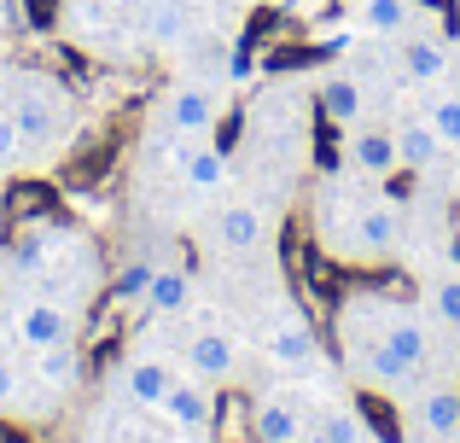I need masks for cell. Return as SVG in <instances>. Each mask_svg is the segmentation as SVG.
<instances>
[{
    "label": "cell",
    "mask_w": 460,
    "mask_h": 443,
    "mask_svg": "<svg viewBox=\"0 0 460 443\" xmlns=\"http://www.w3.org/2000/svg\"><path fill=\"white\" fill-rule=\"evenodd\" d=\"M12 332H18L23 350H47V344L76 339V315H70L58 297H23L18 315H12Z\"/></svg>",
    "instance_id": "ba28073f"
},
{
    "label": "cell",
    "mask_w": 460,
    "mask_h": 443,
    "mask_svg": "<svg viewBox=\"0 0 460 443\" xmlns=\"http://www.w3.org/2000/svg\"><path fill=\"white\" fill-rule=\"evenodd\" d=\"M239 368H245V356H239V339L222 327H204L187 339V374L210 379V385H234Z\"/></svg>",
    "instance_id": "9c48e42d"
},
{
    "label": "cell",
    "mask_w": 460,
    "mask_h": 443,
    "mask_svg": "<svg viewBox=\"0 0 460 443\" xmlns=\"http://www.w3.org/2000/svg\"><path fill=\"white\" fill-rule=\"evenodd\" d=\"M396 152H402V170H438L449 146L438 140V128L426 117H402L396 123Z\"/></svg>",
    "instance_id": "ffe728a7"
},
{
    "label": "cell",
    "mask_w": 460,
    "mask_h": 443,
    "mask_svg": "<svg viewBox=\"0 0 460 443\" xmlns=\"http://www.w3.org/2000/svg\"><path fill=\"white\" fill-rule=\"evenodd\" d=\"M314 100H321L326 123L349 128V123H361V111H367V82H361L356 70H326V76L314 82Z\"/></svg>",
    "instance_id": "4fadbf2b"
},
{
    "label": "cell",
    "mask_w": 460,
    "mask_h": 443,
    "mask_svg": "<svg viewBox=\"0 0 460 443\" xmlns=\"http://www.w3.org/2000/svg\"><path fill=\"white\" fill-rule=\"evenodd\" d=\"M314 432L321 438H332V443H373V432H367V421H361L349 403H326L321 414H314Z\"/></svg>",
    "instance_id": "cb8c5ba5"
},
{
    "label": "cell",
    "mask_w": 460,
    "mask_h": 443,
    "mask_svg": "<svg viewBox=\"0 0 460 443\" xmlns=\"http://www.w3.org/2000/svg\"><path fill=\"white\" fill-rule=\"evenodd\" d=\"M175 175L192 187V193H222V187H227V158H222V146H210V140H187Z\"/></svg>",
    "instance_id": "d6986e66"
},
{
    "label": "cell",
    "mask_w": 460,
    "mask_h": 443,
    "mask_svg": "<svg viewBox=\"0 0 460 443\" xmlns=\"http://www.w3.org/2000/svg\"><path fill=\"white\" fill-rule=\"evenodd\" d=\"M23 158V135H18V117H12V105H0V170H12V164Z\"/></svg>",
    "instance_id": "484cf974"
},
{
    "label": "cell",
    "mask_w": 460,
    "mask_h": 443,
    "mask_svg": "<svg viewBox=\"0 0 460 443\" xmlns=\"http://www.w3.org/2000/svg\"><path fill=\"white\" fill-rule=\"evenodd\" d=\"M169 379H175V368H169L164 356H128V362L117 368V397H123L128 409H157Z\"/></svg>",
    "instance_id": "8fae6325"
},
{
    "label": "cell",
    "mask_w": 460,
    "mask_h": 443,
    "mask_svg": "<svg viewBox=\"0 0 460 443\" xmlns=\"http://www.w3.org/2000/svg\"><path fill=\"white\" fill-rule=\"evenodd\" d=\"M338 350H344V368L361 379V385L408 391V385L420 379V368H414V362H402V356L385 344L373 297H344V309H338Z\"/></svg>",
    "instance_id": "6da1fadb"
},
{
    "label": "cell",
    "mask_w": 460,
    "mask_h": 443,
    "mask_svg": "<svg viewBox=\"0 0 460 443\" xmlns=\"http://www.w3.org/2000/svg\"><path fill=\"white\" fill-rule=\"evenodd\" d=\"M420 117L438 128L443 146H460V93L449 88V82H443V88H431V100L420 105Z\"/></svg>",
    "instance_id": "d4e9b609"
},
{
    "label": "cell",
    "mask_w": 460,
    "mask_h": 443,
    "mask_svg": "<svg viewBox=\"0 0 460 443\" xmlns=\"http://www.w3.org/2000/svg\"><path fill=\"white\" fill-rule=\"evenodd\" d=\"M344 164H349V175H361V182H391V175L402 170L396 128H385V123H349V135H344Z\"/></svg>",
    "instance_id": "8992f818"
},
{
    "label": "cell",
    "mask_w": 460,
    "mask_h": 443,
    "mask_svg": "<svg viewBox=\"0 0 460 443\" xmlns=\"http://www.w3.org/2000/svg\"><path fill=\"white\" fill-rule=\"evenodd\" d=\"M420 18L414 0H356V30L367 35H402Z\"/></svg>",
    "instance_id": "7402d4cb"
},
{
    "label": "cell",
    "mask_w": 460,
    "mask_h": 443,
    "mask_svg": "<svg viewBox=\"0 0 460 443\" xmlns=\"http://www.w3.org/2000/svg\"><path fill=\"white\" fill-rule=\"evenodd\" d=\"M332 257L344 262H391L396 245H402V210L391 199H361V205L344 210V222L326 234Z\"/></svg>",
    "instance_id": "7a4b0ae2"
},
{
    "label": "cell",
    "mask_w": 460,
    "mask_h": 443,
    "mask_svg": "<svg viewBox=\"0 0 460 443\" xmlns=\"http://www.w3.org/2000/svg\"><path fill=\"white\" fill-rule=\"evenodd\" d=\"M18 391H23V374L12 368V356L0 350V414H6V409H18Z\"/></svg>",
    "instance_id": "4316f807"
},
{
    "label": "cell",
    "mask_w": 460,
    "mask_h": 443,
    "mask_svg": "<svg viewBox=\"0 0 460 443\" xmlns=\"http://www.w3.org/2000/svg\"><path fill=\"white\" fill-rule=\"evenodd\" d=\"M140 30H146V41H152V47H164V53L187 47V35H192V12H187V0H146V6H140Z\"/></svg>",
    "instance_id": "2e32d148"
},
{
    "label": "cell",
    "mask_w": 460,
    "mask_h": 443,
    "mask_svg": "<svg viewBox=\"0 0 460 443\" xmlns=\"http://www.w3.org/2000/svg\"><path fill=\"white\" fill-rule=\"evenodd\" d=\"M309 426L304 414H297L292 397H280V391H262L257 403H251V438L257 443H297Z\"/></svg>",
    "instance_id": "5bb4252c"
},
{
    "label": "cell",
    "mask_w": 460,
    "mask_h": 443,
    "mask_svg": "<svg viewBox=\"0 0 460 443\" xmlns=\"http://www.w3.org/2000/svg\"><path fill=\"white\" fill-rule=\"evenodd\" d=\"M262 234H269V222H262L257 205H222V217L210 222V245L234 251V257H239V251H257Z\"/></svg>",
    "instance_id": "9a60e30c"
},
{
    "label": "cell",
    "mask_w": 460,
    "mask_h": 443,
    "mask_svg": "<svg viewBox=\"0 0 460 443\" xmlns=\"http://www.w3.org/2000/svg\"><path fill=\"white\" fill-rule=\"evenodd\" d=\"M35 356V385L53 391V397H70L82 385V350L76 344H47V350H30Z\"/></svg>",
    "instance_id": "ac0fdd59"
},
{
    "label": "cell",
    "mask_w": 460,
    "mask_h": 443,
    "mask_svg": "<svg viewBox=\"0 0 460 443\" xmlns=\"http://www.w3.org/2000/svg\"><path fill=\"white\" fill-rule=\"evenodd\" d=\"M65 93L41 76H23L18 82V100H12V117H18V135H23V152L30 146H53L58 128H65Z\"/></svg>",
    "instance_id": "5b68a950"
},
{
    "label": "cell",
    "mask_w": 460,
    "mask_h": 443,
    "mask_svg": "<svg viewBox=\"0 0 460 443\" xmlns=\"http://www.w3.org/2000/svg\"><path fill=\"white\" fill-rule=\"evenodd\" d=\"M157 414H164L175 432H210L216 426V391H210V379H199V374H175L169 379V391H164V403H157Z\"/></svg>",
    "instance_id": "52a82bcc"
},
{
    "label": "cell",
    "mask_w": 460,
    "mask_h": 443,
    "mask_svg": "<svg viewBox=\"0 0 460 443\" xmlns=\"http://www.w3.org/2000/svg\"><path fill=\"white\" fill-rule=\"evenodd\" d=\"M373 309H379V332H385V344H391L402 362L426 368V350H431V339H426V315H420V309H408V304H379V297H373Z\"/></svg>",
    "instance_id": "7c38bea8"
},
{
    "label": "cell",
    "mask_w": 460,
    "mask_h": 443,
    "mask_svg": "<svg viewBox=\"0 0 460 443\" xmlns=\"http://www.w3.org/2000/svg\"><path fill=\"white\" fill-rule=\"evenodd\" d=\"M297 443H332V438H321V432H314V426H309V432H304V438H297Z\"/></svg>",
    "instance_id": "f1b7e54d"
},
{
    "label": "cell",
    "mask_w": 460,
    "mask_h": 443,
    "mask_svg": "<svg viewBox=\"0 0 460 443\" xmlns=\"http://www.w3.org/2000/svg\"><path fill=\"white\" fill-rule=\"evenodd\" d=\"M146 286H152V269H128L123 274V297H146Z\"/></svg>",
    "instance_id": "83f0119b"
},
{
    "label": "cell",
    "mask_w": 460,
    "mask_h": 443,
    "mask_svg": "<svg viewBox=\"0 0 460 443\" xmlns=\"http://www.w3.org/2000/svg\"><path fill=\"white\" fill-rule=\"evenodd\" d=\"M396 76L414 82V88H443V82L455 76L449 35L431 30V23H408V30L396 35Z\"/></svg>",
    "instance_id": "3957f363"
},
{
    "label": "cell",
    "mask_w": 460,
    "mask_h": 443,
    "mask_svg": "<svg viewBox=\"0 0 460 443\" xmlns=\"http://www.w3.org/2000/svg\"><path fill=\"white\" fill-rule=\"evenodd\" d=\"M426 315L438 321V327L460 332V269H438L426 280Z\"/></svg>",
    "instance_id": "603a6c76"
},
{
    "label": "cell",
    "mask_w": 460,
    "mask_h": 443,
    "mask_svg": "<svg viewBox=\"0 0 460 443\" xmlns=\"http://www.w3.org/2000/svg\"><path fill=\"white\" fill-rule=\"evenodd\" d=\"M140 304H146L157 321L187 315V304H192V274L187 269H152V286H146V297H140Z\"/></svg>",
    "instance_id": "44dd1931"
},
{
    "label": "cell",
    "mask_w": 460,
    "mask_h": 443,
    "mask_svg": "<svg viewBox=\"0 0 460 443\" xmlns=\"http://www.w3.org/2000/svg\"><path fill=\"white\" fill-rule=\"evenodd\" d=\"M262 350H269V362L286 368V374H309L314 368V327L297 309H280V315L269 321V332H262Z\"/></svg>",
    "instance_id": "30bf717a"
},
{
    "label": "cell",
    "mask_w": 460,
    "mask_h": 443,
    "mask_svg": "<svg viewBox=\"0 0 460 443\" xmlns=\"http://www.w3.org/2000/svg\"><path fill=\"white\" fill-rule=\"evenodd\" d=\"M420 432L431 443H460V385H426L420 391Z\"/></svg>",
    "instance_id": "e0dca14e"
},
{
    "label": "cell",
    "mask_w": 460,
    "mask_h": 443,
    "mask_svg": "<svg viewBox=\"0 0 460 443\" xmlns=\"http://www.w3.org/2000/svg\"><path fill=\"white\" fill-rule=\"evenodd\" d=\"M157 117H164L181 140H210L216 123H222V93H216L210 82H192V76L169 82L164 100H157Z\"/></svg>",
    "instance_id": "277c9868"
}]
</instances>
